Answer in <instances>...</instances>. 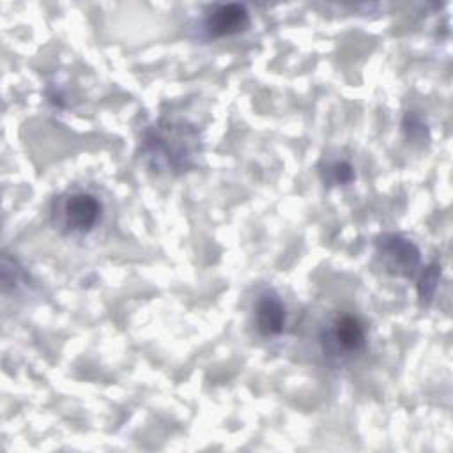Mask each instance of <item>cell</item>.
Returning <instances> with one entry per match:
<instances>
[{"instance_id":"7a4b0ae2","label":"cell","mask_w":453,"mask_h":453,"mask_svg":"<svg viewBox=\"0 0 453 453\" xmlns=\"http://www.w3.org/2000/svg\"><path fill=\"white\" fill-rule=\"evenodd\" d=\"M103 203L92 191L74 188L60 193L51 203L53 226L71 237L90 234L101 221Z\"/></svg>"},{"instance_id":"ba28073f","label":"cell","mask_w":453,"mask_h":453,"mask_svg":"<svg viewBox=\"0 0 453 453\" xmlns=\"http://www.w3.org/2000/svg\"><path fill=\"white\" fill-rule=\"evenodd\" d=\"M327 180L333 184H349L354 180V168L347 161H334L326 170Z\"/></svg>"},{"instance_id":"5b68a950","label":"cell","mask_w":453,"mask_h":453,"mask_svg":"<svg viewBox=\"0 0 453 453\" xmlns=\"http://www.w3.org/2000/svg\"><path fill=\"white\" fill-rule=\"evenodd\" d=\"M250 27V12L242 4H218L203 18V30L209 37L241 34Z\"/></svg>"},{"instance_id":"8992f818","label":"cell","mask_w":453,"mask_h":453,"mask_svg":"<svg viewBox=\"0 0 453 453\" xmlns=\"http://www.w3.org/2000/svg\"><path fill=\"white\" fill-rule=\"evenodd\" d=\"M287 324V310L281 297L265 288L255 301V326L262 336H278Z\"/></svg>"},{"instance_id":"277c9868","label":"cell","mask_w":453,"mask_h":453,"mask_svg":"<svg viewBox=\"0 0 453 453\" xmlns=\"http://www.w3.org/2000/svg\"><path fill=\"white\" fill-rule=\"evenodd\" d=\"M377 257L384 269L395 276H412L421 264V251L414 241L402 234L386 232L375 241Z\"/></svg>"},{"instance_id":"6da1fadb","label":"cell","mask_w":453,"mask_h":453,"mask_svg":"<svg viewBox=\"0 0 453 453\" xmlns=\"http://www.w3.org/2000/svg\"><path fill=\"white\" fill-rule=\"evenodd\" d=\"M142 156L157 172L180 173L195 165L200 138L195 126L180 119H159L140 138Z\"/></svg>"},{"instance_id":"52a82bcc","label":"cell","mask_w":453,"mask_h":453,"mask_svg":"<svg viewBox=\"0 0 453 453\" xmlns=\"http://www.w3.org/2000/svg\"><path fill=\"white\" fill-rule=\"evenodd\" d=\"M439 278H441V267L437 264L428 265L421 273V278H419V283H418V296H419L421 301L430 303L434 299L435 290L439 287Z\"/></svg>"},{"instance_id":"3957f363","label":"cell","mask_w":453,"mask_h":453,"mask_svg":"<svg viewBox=\"0 0 453 453\" xmlns=\"http://www.w3.org/2000/svg\"><path fill=\"white\" fill-rule=\"evenodd\" d=\"M320 342L331 357L349 359L365 349L366 331L357 317L338 315L324 327Z\"/></svg>"}]
</instances>
